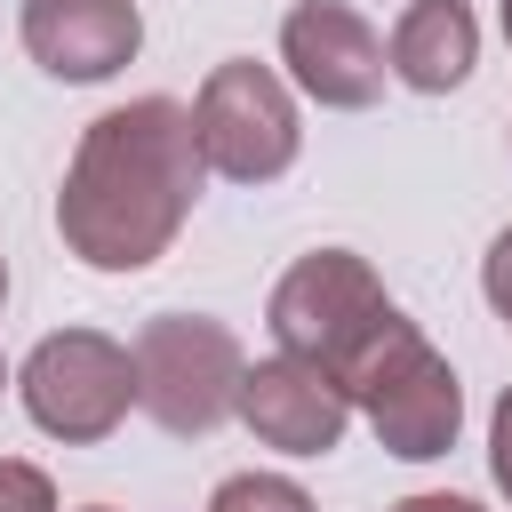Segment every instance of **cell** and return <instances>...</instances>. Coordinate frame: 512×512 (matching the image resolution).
<instances>
[{
  "label": "cell",
  "mask_w": 512,
  "mask_h": 512,
  "mask_svg": "<svg viewBox=\"0 0 512 512\" xmlns=\"http://www.w3.org/2000/svg\"><path fill=\"white\" fill-rule=\"evenodd\" d=\"M200 184L208 168H200L192 104L128 96L80 128L56 192V232L88 272H144L176 248Z\"/></svg>",
  "instance_id": "cell-1"
},
{
  "label": "cell",
  "mask_w": 512,
  "mask_h": 512,
  "mask_svg": "<svg viewBox=\"0 0 512 512\" xmlns=\"http://www.w3.org/2000/svg\"><path fill=\"white\" fill-rule=\"evenodd\" d=\"M344 400L368 416V432L384 440V456H400V464H432V456H448L456 448V432H464V384H456V368L424 344V328L408 320V312H392L352 360H344Z\"/></svg>",
  "instance_id": "cell-2"
},
{
  "label": "cell",
  "mask_w": 512,
  "mask_h": 512,
  "mask_svg": "<svg viewBox=\"0 0 512 512\" xmlns=\"http://www.w3.org/2000/svg\"><path fill=\"white\" fill-rule=\"evenodd\" d=\"M136 360V408L176 432V440H208L216 424H232V392H240V336L208 312H152L128 344Z\"/></svg>",
  "instance_id": "cell-3"
},
{
  "label": "cell",
  "mask_w": 512,
  "mask_h": 512,
  "mask_svg": "<svg viewBox=\"0 0 512 512\" xmlns=\"http://www.w3.org/2000/svg\"><path fill=\"white\" fill-rule=\"evenodd\" d=\"M16 400H24V416H32L48 440L96 448V440H112V432L128 424V408H136V360H128V344L104 336V328H56V336H40V344L24 352Z\"/></svg>",
  "instance_id": "cell-4"
},
{
  "label": "cell",
  "mask_w": 512,
  "mask_h": 512,
  "mask_svg": "<svg viewBox=\"0 0 512 512\" xmlns=\"http://www.w3.org/2000/svg\"><path fill=\"white\" fill-rule=\"evenodd\" d=\"M192 136H200V168L224 176V184H272L296 168L304 152V120H296V96L272 64L256 56H224L200 96H192Z\"/></svg>",
  "instance_id": "cell-5"
},
{
  "label": "cell",
  "mask_w": 512,
  "mask_h": 512,
  "mask_svg": "<svg viewBox=\"0 0 512 512\" xmlns=\"http://www.w3.org/2000/svg\"><path fill=\"white\" fill-rule=\"evenodd\" d=\"M392 312H400V304L384 296V280H376L368 256H352V248H312V256H296V264L272 280V304H264L272 344L296 352V360H312V368H328V376H344V360H352Z\"/></svg>",
  "instance_id": "cell-6"
},
{
  "label": "cell",
  "mask_w": 512,
  "mask_h": 512,
  "mask_svg": "<svg viewBox=\"0 0 512 512\" xmlns=\"http://www.w3.org/2000/svg\"><path fill=\"white\" fill-rule=\"evenodd\" d=\"M280 64L328 112H368L384 96V80H392L376 24L360 8H344V0H296L280 16Z\"/></svg>",
  "instance_id": "cell-7"
},
{
  "label": "cell",
  "mask_w": 512,
  "mask_h": 512,
  "mask_svg": "<svg viewBox=\"0 0 512 512\" xmlns=\"http://www.w3.org/2000/svg\"><path fill=\"white\" fill-rule=\"evenodd\" d=\"M232 416H240L264 448H280V456H328V448H344V432H352L344 384H336L328 368L296 360V352L248 360V368H240V392H232Z\"/></svg>",
  "instance_id": "cell-8"
},
{
  "label": "cell",
  "mask_w": 512,
  "mask_h": 512,
  "mask_svg": "<svg viewBox=\"0 0 512 512\" xmlns=\"http://www.w3.org/2000/svg\"><path fill=\"white\" fill-rule=\"evenodd\" d=\"M144 48V8L136 0H24V56L48 80H112Z\"/></svg>",
  "instance_id": "cell-9"
},
{
  "label": "cell",
  "mask_w": 512,
  "mask_h": 512,
  "mask_svg": "<svg viewBox=\"0 0 512 512\" xmlns=\"http://www.w3.org/2000/svg\"><path fill=\"white\" fill-rule=\"evenodd\" d=\"M480 64V16L464 0H408L392 40H384V72L416 96H448L464 88Z\"/></svg>",
  "instance_id": "cell-10"
},
{
  "label": "cell",
  "mask_w": 512,
  "mask_h": 512,
  "mask_svg": "<svg viewBox=\"0 0 512 512\" xmlns=\"http://www.w3.org/2000/svg\"><path fill=\"white\" fill-rule=\"evenodd\" d=\"M208 512H320V504L288 472H232V480H216Z\"/></svg>",
  "instance_id": "cell-11"
},
{
  "label": "cell",
  "mask_w": 512,
  "mask_h": 512,
  "mask_svg": "<svg viewBox=\"0 0 512 512\" xmlns=\"http://www.w3.org/2000/svg\"><path fill=\"white\" fill-rule=\"evenodd\" d=\"M0 512H56V480L24 456H0Z\"/></svg>",
  "instance_id": "cell-12"
},
{
  "label": "cell",
  "mask_w": 512,
  "mask_h": 512,
  "mask_svg": "<svg viewBox=\"0 0 512 512\" xmlns=\"http://www.w3.org/2000/svg\"><path fill=\"white\" fill-rule=\"evenodd\" d=\"M480 296H488V312L496 320H512V224L488 240V256H480Z\"/></svg>",
  "instance_id": "cell-13"
},
{
  "label": "cell",
  "mask_w": 512,
  "mask_h": 512,
  "mask_svg": "<svg viewBox=\"0 0 512 512\" xmlns=\"http://www.w3.org/2000/svg\"><path fill=\"white\" fill-rule=\"evenodd\" d=\"M488 472H496V488L512 496V384H504L496 408H488Z\"/></svg>",
  "instance_id": "cell-14"
},
{
  "label": "cell",
  "mask_w": 512,
  "mask_h": 512,
  "mask_svg": "<svg viewBox=\"0 0 512 512\" xmlns=\"http://www.w3.org/2000/svg\"><path fill=\"white\" fill-rule=\"evenodd\" d=\"M384 512H488V504L448 496V488H416V496H400V504H384Z\"/></svg>",
  "instance_id": "cell-15"
},
{
  "label": "cell",
  "mask_w": 512,
  "mask_h": 512,
  "mask_svg": "<svg viewBox=\"0 0 512 512\" xmlns=\"http://www.w3.org/2000/svg\"><path fill=\"white\" fill-rule=\"evenodd\" d=\"M0 304H8V256H0Z\"/></svg>",
  "instance_id": "cell-16"
},
{
  "label": "cell",
  "mask_w": 512,
  "mask_h": 512,
  "mask_svg": "<svg viewBox=\"0 0 512 512\" xmlns=\"http://www.w3.org/2000/svg\"><path fill=\"white\" fill-rule=\"evenodd\" d=\"M504 40H512V0H504Z\"/></svg>",
  "instance_id": "cell-17"
},
{
  "label": "cell",
  "mask_w": 512,
  "mask_h": 512,
  "mask_svg": "<svg viewBox=\"0 0 512 512\" xmlns=\"http://www.w3.org/2000/svg\"><path fill=\"white\" fill-rule=\"evenodd\" d=\"M80 512H112V504H80Z\"/></svg>",
  "instance_id": "cell-18"
},
{
  "label": "cell",
  "mask_w": 512,
  "mask_h": 512,
  "mask_svg": "<svg viewBox=\"0 0 512 512\" xmlns=\"http://www.w3.org/2000/svg\"><path fill=\"white\" fill-rule=\"evenodd\" d=\"M0 392H8V360H0Z\"/></svg>",
  "instance_id": "cell-19"
}]
</instances>
